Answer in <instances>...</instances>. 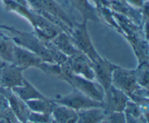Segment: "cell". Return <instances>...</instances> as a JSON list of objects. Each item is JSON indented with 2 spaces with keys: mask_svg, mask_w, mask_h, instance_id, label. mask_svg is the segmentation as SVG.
Wrapping results in <instances>:
<instances>
[{
  "mask_svg": "<svg viewBox=\"0 0 149 123\" xmlns=\"http://www.w3.org/2000/svg\"><path fill=\"white\" fill-rule=\"evenodd\" d=\"M14 36L12 37L17 45L26 48L37 55L42 61L54 63L51 58L49 49L47 48L44 41L38 36H34L32 34L20 31L12 28L10 31Z\"/></svg>",
  "mask_w": 149,
  "mask_h": 123,
  "instance_id": "obj_1",
  "label": "cell"
},
{
  "mask_svg": "<svg viewBox=\"0 0 149 123\" xmlns=\"http://www.w3.org/2000/svg\"><path fill=\"white\" fill-rule=\"evenodd\" d=\"M71 39L78 50L87 55L92 62H95L101 56L99 55L92 42L91 38L87 31V21L73 25L71 29Z\"/></svg>",
  "mask_w": 149,
  "mask_h": 123,
  "instance_id": "obj_2",
  "label": "cell"
},
{
  "mask_svg": "<svg viewBox=\"0 0 149 123\" xmlns=\"http://www.w3.org/2000/svg\"><path fill=\"white\" fill-rule=\"evenodd\" d=\"M52 100L56 104L65 106L76 112L90 108L103 107V103L93 100L74 88L68 94L57 95Z\"/></svg>",
  "mask_w": 149,
  "mask_h": 123,
  "instance_id": "obj_3",
  "label": "cell"
},
{
  "mask_svg": "<svg viewBox=\"0 0 149 123\" xmlns=\"http://www.w3.org/2000/svg\"><path fill=\"white\" fill-rule=\"evenodd\" d=\"M66 82L93 100L103 103L105 92L101 86L95 80H87L84 77L72 74L68 77Z\"/></svg>",
  "mask_w": 149,
  "mask_h": 123,
  "instance_id": "obj_4",
  "label": "cell"
},
{
  "mask_svg": "<svg viewBox=\"0 0 149 123\" xmlns=\"http://www.w3.org/2000/svg\"><path fill=\"white\" fill-rule=\"evenodd\" d=\"M112 85L130 96L141 88L135 79V73L132 70L116 66L112 75Z\"/></svg>",
  "mask_w": 149,
  "mask_h": 123,
  "instance_id": "obj_5",
  "label": "cell"
},
{
  "mask_svg": "<svg viewBox=\"0 0 149 123\" xmlns=\"http://www.w3.org/2000/svg\"><path fill=\"white\" fill-rule=\"evenodd\" d=\"M67 62L73 74L84 77L87 80H95L93 62L87 55L79 50L72 56L68 57Z\"/></svg>",
  "mask_w": 149,
  "mask_h": 123,
  "instance_id": "obj_6",
  "label": "cell"
},
{
  "mask_svg": "<svg viewBox=\"0 0 149 123\" xmlns=\"http://www.w3.org/2000/svg\"><path fill=\"white\" fill-rule=\"evenodd\" d=\"M116 66L102 57L93 63L95 80L101 86L104 92L112 85V75Z\"/></svg>",
  "mask_w": 149,
  "mask_h": 123,
  "instance_id": "obj_7",
  "label": "cell"
},
{
  "mask_svg": "<svg viewBox=\"0 0 149 123\" xmlns=\"http://www.w3.org/2000/svg\"><path fill=\"white\" fill-rule=\"evenodd\" d=\"M130 98L125 93L111 85L105 92L103 108L106 114L124 112Z\"/></svg>",
  "mask_w": 149,
  "mask_h": 123,
  "instance_id": "obj_8",
  "label": "cell"
},
{
  "mask_svg": "<svg viewBox=\"0 0 149 123\" xmlns=\"http://www.w3.org/2000/svg\"><path fill=\"white\" fill-rule=\"evenodd\" d=\"M29 1L41 13H46L61 20L71 29L74 23L66 13L54 0H29Z\"/></svg>",
  "mask_w": 149,
  "mask_h": 123,
  "instance_id": "obj_9",
  "label": "cell"
},
{
  "mask_svg": "<svg viewBox=\"0 0 149 123\" xmlns=\"http://www.w3.org/2000/svg\"><path fill=\"white\" fill-rule=\"evenodd\" d=\"M24 70L14 64H7L0 71V84L3 89L12 90L23 84Z\"/></svg>",
  "mask_w": 149,
  "mask_h": 123,
  "instance_id": "obj_10",
  "label": "cell"
},
{
  "mask_svg": "<svg viewBox=\"0 0 149 123\" xmlns=\"http://www.w3.org/2000/svg\"><path fill=\"white\" fill-rule=\"evenodd\" d=\"M42 62V60L37 55L15 44L13 61V64L15 65L20 67L25 71L30 68H37Z\"/></svg>",
  "mask_w": 149,
  "mask_h": 123,
  "instance_id": "obj_11",
  "label": "cell"
},
{
  "mask_svg": "<svg viewBox=\"0 0 149 123\" xmlns=\"http://www.w3.org/2000/svg\"><path fill=\"white\" fill-rule=\"evenodd\" d=\"M4 95L10 110L20 123H27L30 110L26 102L17 97L11 90L4 89Z\"/></svg>",
  "mask_w": 149,
  "mask_h": 123,
  "instance_id": "obj_12",
  "label": "cell"
},
{
  "mask_svg": "<svg viewBox=\"0 0 149 123\" xmlns=\"http://www.w3.org/2000/svg\"><path fill=\"white\" fill-rule=\"evenodd\" d=\"M11 90L25 102L33 99H46L48 98L39 91V90L26 79H24L21 85L14 87Z\"/></svg>",
  "mask_w": 149,
  "mask_h": 123,
  "instance_id": "obj_13",
  "label": "cell"
},
{
  "mask_svg": "<svg viewBox=\"0 0 149 123\" xmlns=\"http://www.w3.org/2000/svg\"><path fill=\"white\" fill-rule=\"evenodd\" d=\"M77 123H103L106 121L107 114L103 107H94L77 112Z\"/></svg>",
  "mask_w": 149,
  "mask_h": 123,
  "instance_id": "obj_14",
  "label": "cell"
},
{
  "mask_svg": "<svg viewBox=\"0 0 149 123\" xmlns=\"http://www.w3.org/2000/svg\"><path fill=\"white\" fill-rule=\"evenodd\" d=\"M50 41L58 50L67 57L72 56L79 51L74 45L71 36L65 32L58 33Z\"/></svg>",
  "mask_w": 149,
  "mask_h": 123,
  "instance_id": "obj_15",
  "label": "cell"
},
{
  "mask_svg": "<svg viewBox=\"0 0 149 123\" xmlns=\"http://www.w3.org/2000/svg\"><path fill=\"white\" fill-rule=\"evenodd\" d=\"M52 120L55 123H77V112L62 105L55 103L52 113Z\"/></svg>",
  "mask_w": 149,
  "mask_h": 123,
  "instance_id": "obj_16",
  "label": "cell"
},
{
  "mask_svg": "<svg viewBox=\"0 0 149 123\" xmlns=\"http://www.w3.org/2000/svg\"><path fill=\"white\" fill-rule=\"evenodd\" d=\"M26 103L31 112L49 115H51L55 106V103L49 98L46 99H33L26 101Z\"/></svg>",
  "mask_w": 149,
  "mask_h": 123,
  "instance_id": "obj_17",
  "label": "cell"
},
{
  "mask_svg": "<svg viewBox=\"0 0 149 123\" xmlns=\"http://www.w3.org/2000/svg\"><path fill=\"white\" fill-rule=\"evenodd\" d=\"M15 45L12 38L0 33V58L8 64L13 63Z\"/></svg>",
  "mask_w": 149,
  "mask_h": 123,
  "instance_id": "obj_18",
  "label": "cell"
},
{
  "mask_svg": "<svg viewBox=\"0 0 149 123\" xmlns=\"http://www.w3.org/2000/svg\"><path fill=\"white\" fill-rule=\"evenodd\" d=\"M74 5L81 13L83 17V21L92 20L96 21L98 20L97 15L88 0H72Z\"/></svg>",
  "mask_w": 149,
  "mask_h": 123,
  "instance_id": "obj_19",
  "label": "cell"
},
{
  "mask_svg": "<svg viewBox=\"0 0 149 123\" xmlns=\"http://www.w3.org/2000/svg\"><path fill=\"white\" fill-rule=\"evenodd\" d=\"M36 68H39V70L43 71L45 74L49 77L65 81V76L63 73L60 64H56V63L42 61Z\"/></svg>",
  "mask_w": 149,
  "mask_h": 123,
  "instance_id": "obj_20",
  "label": "cell"
},
{
  "mask_svg": "<svg viewBox=\"0 0 149 123\" xmlns=\"http://www.w3.org/2000/svg\"><path fill=\"white\" fill-rule=\"evenodd\" d=\"M135 79L138 84L141 87L148 89V66L147 63L141 64L136 70L134 71Z\"/></svg>",
  "mask_w": 149,
  "mask_h": 123,
  "instance_id": "obj_21",
  "label": "cell"
},
{
  "mask_svg": "<svg viewBox=\"0 0 149 123\" xmlns=\"http://www.w3.org/2000/svg\"><path fill=\"white\" fill-rule=\"evenodd\" d=\"M28 122L32 123H51L52 116L49 114L38 113L30 111L28 117Z\"/></svg>",
  "mask_w": 149,
  "mask_h": 123,
  "instance_id": "obj_22",
  "label": "cell"
},
{
  "mask_svg": "<svg viewBox=\"0 0 149 123\" xmlns=\"http://www.w3.org/2000/svg\"><path fill=\"white\" fill-rule=\"evenodd\" d=\"M106 123H127L126 115L124 112H113L107 115Z\"/></svg>",
  "mask_w": 149,
  "mask_h": 123,
  "instance_id": "obj_23",
  "label": "cell"
},
{
  "mask_svg": "<svg viewBox=\"0 0 149 123\" xmlns=\"http://www.w3.org/2000/svg\"><path fill=\"white\" fill-rule=\"evenodd\" d=\"M126 117H127V123H148V122H144V121L143 120H141L132 118L131 117L127 116V115H126Z\"/></svg>",
  "mask_w": 149,
  "mask_h": 123,
  "instance_id": "obj_24",
  "label": "cell"
},
{
  "mask_svg": "<svg viewBox=\"0 0 149 123\" xmlns=\"http://www.w3.org/2000/svg\"><path fill=\"white\" fill-rule=\"evenodd\" d=\"M129 1H130L131 3H132L133 4H135L137 6H142L143 4V0H128Z\"/></svg>",
  "mask_w": 149,
  "mask_h": 123,
  "instance_id": "obj_25",
  "label": "cell"
},
{
  "mask_svg": "<svg viewBox=\"0 0 149 123\" xmlns=\"http://www.w3.org/2000/svg\"><path fill=\"white\" fill-rule=\"evenodd\" d=\"M7 64H8V63L5 62L4 60H2L1 58H0V71H1V70L2 69V68H4V67Z\"/></svg>",
  "mask_w": 149,
  "mask_h": 123,
  "instance_id": "obj_26",
  "label": "cell"
},
{
  "mask_svg": "<svg viewBox=\"0 0 149 123\" xmlns=\"http://www.w3.org/2000/svg\"><path fill=\"white\" fill-rule=\"evenodd\" d=\"M27 123H32V122H28Z\"/></svg>",
  "mask_w": 149,
  "mask_h": 123,
  "instance_id": "obj_27",
  "label": "cell"
}]
</instances>
